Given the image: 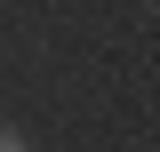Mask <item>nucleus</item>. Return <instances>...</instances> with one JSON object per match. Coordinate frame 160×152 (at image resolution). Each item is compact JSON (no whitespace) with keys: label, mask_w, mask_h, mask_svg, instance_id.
I'll use <instances>...</instances> for the list:
<instances>
[{"label":"nucleus","mask_w":160,"mask_h":152,"mask_svg":"<svg viewBox=\"0 0 160 152\" xmlns=\"http://www.w3.org/2000/svg\"><path fill=\"white\" fill-rule=\"evenodd\" d=\"M0 152H32V144H24V136H16V128H0Z\"/></svg>","instance_id":"obj_1"}]
</instances>
